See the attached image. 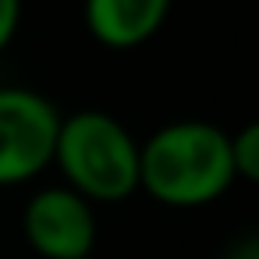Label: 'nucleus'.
Masks as SVG:
<instances>
[{"label": "nucleus", "instance_id": "nucleus-1", "mask_svg": "<svg viewBox=\"0 0 259 259\" xmlns=\"http://www.w3.org/2000/svg\"><path fill=\"white\" fill-rule=\"evenodd\" d=\"M231 185V135L213 121L181 117L139 142V192L167 209L213 206Z\"/></svg>", "mask_w": 259, "mask_h": 259}, {"label": "nucleus", "instance_id": "nucleus-2", "mask_svg": "<svg viewBox=\"0 0 259 259\" xmlns=\"http://www.w3.org/2000/svg\"><path fill=\"white\" fill-rule=\"evenodd\" d=\"M54 167L85 202H124L139 192V139L107 110H75L61 117Z\"/></svg>", "mask_w": 259, "mask_h": 259}, {"label": "nucleus", "instance_id": "nucleus-3", "mask_svg": "<svg viewBox=\"0 0 259 259\" xmlns=\"http://www.w3.org/2000/svg\"><path fill=\"white\" fill-rule=\"evenodd\" d=\"M61 110L29 85H0V188L36 181L54 167Z\"/></svg>", "mask_w": 259, "mask_h": 259}, {"label": "nucleus", "instance_id": "nucleus-4", "mask_svg": "<svg viewBox=\"0 0 259 259\" xmlns=\"http://www.w3.org/2000/svg\"><path fill=\"white\" fill-rule=\"evenodd\" d=\"M22 234L39 259H93L100 241L96 206L68 185L36 188L22 206Z\"/></svg>", "mask_w": 259, "mask_h": 259}, {"label": "nucleus", "instance_id": "nucleus-5", "mask_svg": "<svg viewBox=\"0 0 259 259\" xmlns=\"http://www.w3.org/2000/svg\"><path fill=\"white\" fill-rule=\"evenodd\" d=\"M167 18V0H89L82 8L85 32L107 50H135L149 43Z\"/></svg>", "mask_w": 259, "mask_h": 259}, {"label": "nucleus", "instance_id": "nucleus-6", "mask_svg": "<svg viewBox=\"0 0 259 259\" xmlns=\"http://www.w3.org/2000/svg\"><path fill=\"white\" fill-rule=\"evenodd\" d=\"M231 163H234V181L259 185V117L231 135Z\"/></svg>", "mask_w": 259, "mask_h": 259}, {"label": "nucleus", "instance_id": "nucleus-7", "mask_svg": "<svg viewBox=\"0 0 259 259\" xmlns=\"http://www.w3.org/2000/svg\"><path fill=\"white\" fill-rule=\"evenodd\" d=\"M18 25H22V8H18V0H0V54L15 43Z\"/></svg>", "mask_w": 259, "mask_h": 259}, {"label": "nucleus", "instance_id": "nucleus-8", "mask_svg": "<svg viewBox=\"0 0 259 259\" xmlns=\"http://www.w3.org/2000/svg\"><path fill=\"white\" fill-rule=\"evenodd\" d=\"M227 259H259V234H252V238L238 241V245L227 252Z\"/></svg>", "mask_w": 259, "mask_h": 259}]
</instances>
